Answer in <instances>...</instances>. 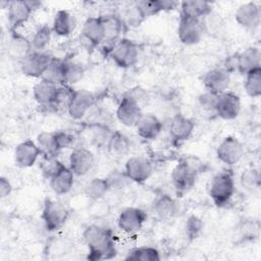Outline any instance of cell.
Wrapping results in <instances>:
<instances>
[{
    "label": "cell",
    "mask_w": 261,
    "mask_h": 261,
    "mask_svg": "<svg viewBox=\"0 0 261 261\" xmlns=\"http://www.w3.org/2000/svg\"><path fill=\"white\" fill-rule=\"evenodd\" d=\"M82 38L92 48L99 47L105 41V27L102 15L90 16L84 21Z\"/></svg>",
    "instance_id": "cell-15"
},
{
    "label": "cell",
    "mask_w": 261,
    "mask_h": 261,
    "mask_svg": "<svg viewBox=\"0 0 261 261\" xmlns=\"http://www.w3.org/2000/svg\"><path fill=\"white\" fill-rule=\"evenodd\" d=\"M29 6L33 9V11L37 10L38 8H40L42 6V2L40 1H36V0H27Z\"/></svg>",
    "instance_id": "cell-49"
},
{
    "label": "cell",
    "mask_w": 261,
    "mask_h": 261,
    "mask_svg": "<svg viewBox=\"0 0 261 261\" xmlns=\"http://www.w3.org/2000/svg\"><path fill=\"white\" fill-rule=\"evenodd\" d=\"M85 66L73 60H65L63 65V85L72 86L81 82L85 75Z\"/></svg>",
    "instance_id": "cell-32"
},
{
    "label": "cell",
    "mask_w": 261,
    "mask_h": 261,
    "mask_svg": "<svg viewBox=\"0 0 261 261\" xmlns=\"http://www.w3.org/2000/svg\"><path fill=\"white\" fill-rule=\"evenodd\" d=\"M68 167L76 176L86 175L95 164L93 152L85 147L74 148L68 158Z\"/></svg>",
    "instance_id": "cell-17"
},
{
    "label": "cell",
    "mask_w": 261,
    "mask_h": 261,
    "mask_svg": "<svg viewBox=\"0 0 261 261\" xmlns=\"http://www.w3.org/2000/svg\"><path fill=\"white\" fill-rule=\"evenodd\" d=\"M135 127L139 137L146 141H153L161 134L163 123L156 115L143 113Z\"/></svg>",
    "instance_id": "cell-22"
},
{
    "label": "cell",
    "mask_w": 261,
    "mask_h": 261,
    "mask_svg": "<svg viewBox=\"0 0 261 261\" xmlns=\"http://www.w3.org/2000/svg\"><path fill=\"white\" fill-rule=\"evenodd\" d=\"M236 21L244 29L254 31L261 20V9L257 2L250 1L240 5L234 13Z\"/></svg>",
    "instance_id": "cell-16"
},
{
    "label": "cell",
    "mask_w": 261,
    "mask_h": 261,
    "mask_svg": "<svg viewBox=\"0 0 261 261\" xmlns=\"http://www.w3.org/2000/svg\"><path fill=\"white\" fill-rule=\"evenodd\" d=\"M147 218L145 210L138 207H126L120 211L117 217V226L125 233H134L143 227Z\"/></svg>",
    "instance_id": "cell-9"
},
{
    "label": "cell",
    "mask_w": 261,
    "mask_h": 261,
    "mask_svg": "<svg viewBox=\"0 0 261 261\" xmlns=\"http://www.w3.org/2000/svg\"><path fill=\"white\" fill-rule=\"evenodd\" d=\"M33 46L31 40L24 37L17 31L10 32V37L8 41V53L11 57L22 60L33 51Z\"/></svg>",
    "instance_id": "cell-26"
},
{
    "label": "cell",
    "mask_w": 261,
    "mask_h": 261,
    "mask_svg": "<svg viewBox=\"0 0 261 261\" xmlns=\"http://www.w3.org/2000/svg\"><path fill=\"white\" fill-rule=\"evenodd\" d=\"M179 16L202 19L212 13L213 7L210 2L201 0H185L179 3Z\"/></svg>",
    "instance_id": "cell-23"
},
{
    "label": "cell",
    "mask_w": 261,
    "mask_h": 261,
    "mask_svg": "<svg viewBox=\"0 0 261 261\" xmlns=\"http://www.w3.org/2000/svg\"><path fill=\"white\" fill-rule=\"evenodd\" d=\"M63 65L64 59L53 56L50 64L48 65L45 73L41 79L49 81L57 86L63 85Z\"/></svg>",
    "instance_id": "cell-37"
},
{
    "label": "cell",
    "mask_w": 261,
    "mask_h": 261,
    "mask_svg": "<svg viewBox=\"0 0 261 261\" xmlns=\"http://www.w3.org/2000/svg\"><path fill=\"white\" fill-rule=\"evenodd\" d=\"M207 92L219 95L225 92L230 83V73L223 67H215L208 70L202 80Z\"/></svg>",
    "instance_id": "cell-18"
},
{
    "label": "cell",
    "mask_w": 261,
    "mask_h": 261,
    "mask_svg": "<svg viewBox=\"0 0 261 261\" xmlns=\"http://www.w3.org/2000/svg\"><path fill=\"white\" fill-rule=\"evenodd\" d=\"M143 115L142 106L127 94L120 99L116 108V118L127 127H134Z\"/></svg>",
    "instance_id": "cell-10"
},
{
    "label": "cell",
    "mask_w": 261,
    "mask_h": 261,
    "mask_svg": "<svg viewBox=\"0 0 261 261\" xmlns=\"http://www.w3.org/2000/svg\"><path fill=\"white\" fill-rule=\"evenodd\" d=\"M125 94H127L128 96H130L134 100H136L140 105H142V103L147 100L148 95L146 93V91L140 87H136L133 89H129Z\"/></svg>",
    "instance_id": "cell-47"
},
{
    "label": "cell",
    "mask_w": 261,
    "mask_h": 261,
    "mask_svg": "<svg viewBox=\"0 0 261 261\" xmlns=\"http://www.w3.org/2000/svg\"><path fill=\"white\" fill-rule=\"evenodd\" d=\"M52 58L53 56L45 51L33 50L28 56L20 60L21 72L30 77L41 79Z\"/></svg>",
    "instance_id": "cell-7"
},
{
    "label": "cell",
    "mask_w": 261,
    "mask_h": 261,
    "mask_svg": "<svg viewBox=\"0 0 261 261\" xmlns=\"http://www.w3.org/2000/svg\"><path fill=\"white\" fill-rule=\"evenodd\" d=\"M38 146L43 152L44 156H57L59 153L56 148L54 132H42L37 136Z\"/></svg>",
    "instance_id": "cell-39"
},
{
    "label": "cell",
    "mask_w": 261,
    "mask_h": 261,
    "mask_svg": "<svg viewBox=\"0 0 261 261\" xmlns=\"http://www.w3.org/2000/svg\"><path fill=\"white\" fill-rule=\"evenodd\" d=\"M74 176L71 169L64 164L60 170L49 179L51 190L59 196L69 193L73 187Z\"/></svg>",
    "instance_id": "cell-25"
},
{
    "label": "cell",
    "mask_w": 261,
    "mask_h": 261,
    "mask_svg": "<svg viewBox=\"0 0 261 261\" xmlns=\"http://www.w3.org/2000/svg\"><path fill=\"white\" fill-rule=\"evenodd\" d=\"M217 96L215 94H212L210 92H205L203 94H201L198 98L199 104L201 106V108L204 111L207 112H212L213 114H215V104H216V100H217Z\"/></svg>",
    "instance_id": "cell-45"
},
{
    "label": "cell",
    "mask_w": 261,
    "mask_h": 261,
    "mask_svg": "<svg viewBox=\"0 0 261 261\" xmlns=\"http://www.w3.org/2000/svg\"><path fill=\"white\" fill-rule=\"evenodd\" d=\"M43 161L41 162V169L43 175L50 179L55 173H57L60 168L64 165L60 160L57 159V156H42Z\"/></svg>",
    "instance_id": "cell-42"
},
{
    "label": "cell",
    "mask_w": 261,
    "mask_h": 261,
    "mask_svg": "<svg viewBox=\"0 0 261 261\" xmlns=\"http://www.w3.org/2000/svg\"><path fill=\"white\" fill-rule=\"evenodd\" d=\"M54 137L58 152L67 148H71L75 142V137L69 132L65 130H55Z\"/></svg>",
    "instance_id": "cell-44"
},
{
    "label": "cell",
    "mask_w": 261,
    "mask_h": 261,
    "mask_svg": "<svg viewBox=\"0 0 261 261\" xmlns=\"http://www.w3.org/2000/svg\"><path fill=\"white\" fill-rule=\"evenodd\" d=\"M57 89V85L44 79H40V81L36 83L33 88L34 99L40 106L51 109Z\"/></svg>",
    "instance_id": "cell-24"
},
{
    "label": "cell",
    "mask_w": 261,
    "mask_h": 261,
    "mask_svg": "<svg viewBox=\"0 0 261 261\" xmlns=\"http://www.w3.org/2000/svg\"><path fill=\"white\" fill-rule=\"evenodd\" d=\"M195 121L182 114H176L169 122V136L174 145H179L189 140L195 129Z\"/></svg>",
    "instance_id": "cell-19"
},
{
    "label": "cell",
    "mask_w": 261,
    "mask_h": 261,
    "mask_svg": "<svg viewBox=\"0 0 261 261\" xmlns=\"http://www.w3.org/2000/svg\"><path fill=\"white\" fill-rule=\"evenodd\" d=\"M11 192H12V185L10 180L5 176H1L0 177V197L6 198L11 194Z\"/></svg>",
    "instance_id": "cell-48"
},
{
    "label": "cell",
    "mask_w": 261,
    "mask_h": 261,
    "mask_svg": "<svg viewBox=\"0 0 261 261\" xmlns=\"http://www.w3.org/2000/svg\"><path fill=\"white\" fill-rule=\"evenodd\" d=\"M83 239L88 247L90 260H108L117 254L113 231L108 227L91 224L85 228Z\"/></svg>",
    "instance_id": "cell-1"
},
{
    "label": "cell",
    "mask_w": 261,
    "mask_h": 261,
    "mask_svg": "<svg viewBox=\"0 0 261 261\" xmlns=\"http://www.w3.org/2000/svg\"><path fill=\"white\" fill-rule=\"evenodd\" d=\"M13 155L16 166L20 168H29L43 156V152L36 142L28 139L16 145Z\"/></svg>",
    "instance_id": "cell-13"
},
{
    "label": "cell",
    "mask_w": 261,
    "mask_h": 261,
    "mask_svg": "<svg viewBox=\"0 0 261 261\" xmlns=\"http://www.w3.org/2000/svg\"><path fill=\"white\" fill-rule=\"evenodd\" d=\"M153 166L149 159L143 156L129 157L124 164V173L130 181L145 182L152 174Z\"/></svg>",
    "instance_id": "cell-14"
},
{
    "label": "cell",
    "mask_w": 261,
    "mask_h": 261,
    "mask_svg": "<svg viewBox=\"0 0 261 261\" xmlns=\"http://www.w3.org/2000/svg\"><path fill=\"white\" fill-rule=\"evenodd\" d=\"M102 17L105 27V41L116 42L121 39V34L126 27L122 18L116 14H106Z\"/></svg>",
    "instance_id": "cell-30"
},
{
    "label": "cell",
    "mask_w": 261,
    "mask_h": 261,
    "mask_svg": "<svg viewBox=\"0 0 261 261\" xmlns=\"http://www.w3.org/2000/svg\"><path fill=\"white\" fill-rule=\"evenodd\" d=\"M152 209L158 218L169 219L176 214L177 203L170 195L161 194L155 199Z\"/></svg>",
    "instance_id": "cell-29"
},
{
    "label": "cell",
    "mask_w": 261,
    "mask_h": 261,
    "mask_svg": "<svg viewBox=\"0 0 261 261\" xmlns=\"http://www.w3.org/2000/svg\"><path fill=\"white\" fill-rule=\"evenodd\" d=\"M96 95L86 89H79L74 91L71 102L67 108V113L72 119H82L96 104Z\"/></svg>",
    "instance_id": "cell-11"
},
{
    "label": "cell",
    "mask_w": 261,
    "mask_h": 261,
    "mask_svg": "<svg viewBox=\"0 0 261 261\" xmlns=\"http://www.w3.org/2000/svg\"><path fill=\"white\" fill-rule=\"evenodd\" d=\"M199 172L200 164L191 161L189 158L180 160L173 167L171 171V182L178 197H182L194 188Z\"/></svg>",
    "instance_id": "cell-2"
},
{
    "label": "cell",
    "mask_w": 261,
    "mask_h": 261,
    "mask_svg": "<svg viewBox=\"0 0 261 261\" xmlns=\"http://www.w3.org/2000/svg\"><path fill=\"white\" fill-rule=\"evenodd\" d=\"M207 32L205 18H189L179 16L177 25V37L180 43L187 46L198 44Z\"/></svg>",
    "instance_id": "cell-5"
},
{
    "label": "cell",
    "mask_w": 261,
    "mask_h": 261,
    "mask_svg": "<svg viewBox=\"0 0 261 261\" xmlns=\"http://www.w3.org/2000/svg\"><path fill=\"white\" fill-rule=\"evenodd\" d=\"M145 19H146V17L144 15V13L142 12V10L139 8V6L136 3L125 11L124 17L122 18L125 25L130 27V28L140 27L144 22Z\"/></svg>",
    "instance_id": "cell-43"
},
{
    "label": "cell",
    "mask_w": 261,
    "mask_h": 261,
    "mask_svg": "<svg viewBox=\"0 0 261 261\" xmlns=\"http://www.w3.org/2000/svg\"><path fill=\"white\" fill-rule=\"evenodd\" d=\"M244 79V89L251 98H258L261 96V67H257L248 73Z\"/></svg>",
    "instance_id": "cell-35"
},
{
    "label": "cell",
    "mask_w": 261,
    "mask_h": 261,
    "mask_svg": "<svg viewBox=\"0 0 261 261\" xmlns=\"http://www.w3.org/2000/svg\"><path fill=\"white\" fill-rule=\"evenodd\" d=\"M204 227V222L203 220L197 216V215H190L185 224V231L188 240L190 242H193L196 240L202 232Z\"/></svg>",
    "instance_id": "cell-41"
},
{
    "label": "cell",
    "mask_w": 261,
    "mask_h": 261,
    "mask_svg": "<svg viewBox=\"0 0 261 261\" xmlns=\"http://www.w3.org/2000/svg\"><path fill=\"white\" fill-rule=\"evenodd\" d=\"M52 28L48 24H43L39 27L33 35L31 40L33 49L35 51H44L46 47L49 45L52 38Z\"/></svg>",
    "instance_id": "cell-38"
},
{
    "label": "cell",
    "mask_w": 261,
    "mask_h": 261,
    "mask_svg": "<svg viewBox=\"0 0 261 261\" xmlns=\"http://www.w3.org/2000/svg\"><path fill=\"white\" fill-rule=\"evenodd\" d=\"M240 112L241 99L236 93L225 91L217 96L215 115L224 120H232L239 116Z\"/></svg>",
    "instance_id": "cell-12"
},
{
    "label": "cell",
    "mask_w": 261,
    "mask_h": 261,
    "mask_svg": "<svg viewBox=\"0 0 261 261\" xmlns=\"http://www.w3.org/2000/svg\"><path fill=\"white\" fill-rule=\"evenodd\" d=\"M106 178L108 180L110 190H112V189H122L125 186L126 181L129 180L128 177L125 175L124 171L123 172L114 171L111 174H109Z\"/></svg>",
    "instance_id": "cell-46"
},
{
    "label": "cell",
    "mask_w": 261,
    "mask_h": 261,
    "mask_svg": "<svg viewBox=\"0 0 261 261\" xmlns=\"http://www.w3.org/2000/svg\"><path fill=\"white\" fill-rule=\"evenodd\" d=\"M74 89L68 85H60L58 86L53 104L51 106V110L59 111V110H66L71 102V99L74 94Z\"/></svg>",
    "instance_id": "cell-36"
},
{
    "label": "cell",
    "mask_w": 261,
    "mask_h": 261,
    "mask_svg": "<svg viewBox=\"0 0 261 261\" xmlns=\"http://www.w3.org/2000/svg\"><path fill=\"white\" fill-rule=\"evenodd\" d=\"M110 190L106 177H94L85 187L84 194L91 201L102 200Z\"/></svg>",
    "instance_id": "cell-31"
},
{
    "label": "cell",
    "mask_w": 261,
    "mask_h": 261,
    "mask_svg": "<svg viewBox=\"0 0 261 261\" xmlns=\"http://www.w3.org/2000/svg\"><path fill=\"white\" fill-rule=\"evenodd\" d=\"M234 179L228 170L216 173L209 184V196L215 206L221 208L226 206L234 194Z\"/></svg>",
    "instance_id": "cell-3"
},
{
    "label": "cell",
    "mask_w": 261,
    "mask_h": 261,
    "mask_svg": "<svg viewBox=\"0 0 261 261\" xmlns=\"http://www.w3.org/2000/svg\"><path fill=\"white\" fill-rule=\"evenodd\" d=\"M76 20L75 17L65 9L58 10L53 18L52 31L53 34L59 37L69 36L75 29Z\"/></svg>",
    "instance_id": "cell-27"
},
{
    "label": "cell",
    "mask_w": 261,
    "mask_h": 261,
    "mask_svg": "<svg viewBox=\"0 0 261 261\" xmlns=\"http://www.w3.org/2000/svg\"><path fill=\"white\" fill-rule=\"evenodd\" d=\"M124 259L139 261H159L161 259V256L160 252L154 247L140 246L129 250Z\"/></svg>",
    "instance_id": "cell-34"
},
{
    "label": "cell",
    "mask_w": 261,
    "mask_h": 261,
    "mask_svg": "<svg viewBox=\"0 0 261 261\" xmlns=\"http://www.w3.org/2000/svg\"><path fill=\"white\" fill-rule=\"evenodd\" d=\"M33 9L29 6L27 0L9 1L7 7V19L10 27V32L17 31L31 17Z\"/></svg>",
    "instance_id": "cell-20"
},
{
    "label": "cell",
    "mask_w": 261,
    "mask_h": 261,
    "mask_svg": "<svg viewBox=\"0 0 261 261\" xmlns=\"http://www.w3.org/2000/svg\"><path fill=\"white\" fill-rule=\"evenodd\" d=\"M69 217V210L62 203L46 198L43 203L41 218L48 231H56L61 228Z\"/></svg>",
    "instance_id": "cell-4"
},
{
    "label": "cell",
    "mask_w": 261,
    "mask_h": 261,
    "mask_svg": "<svg viewBox=\"0 0 261 261\" xmlns=\"http://www.w3.org/2000/svg\"><path fill=\"white\" fill-rule=\"evenodd\" d=\"M245 154V148L242 142L233 137H225L216 149V156L222 163L231 166L241 161Z\"/></svg>",
    "instance_id": "cell-8"
},
{
    "label": "cell",
    "mask_w": 261,
    "mask_h": 261,
    "mask_svg": "<svg viewBox=\"0 0 261 261\" xmlns=\"http://www.w3.org/2000/svg\"><path fill=\"white\" fill-rule=\"evenodd\" d=\"M241 186L248 192L253 193L260 187V173L256 168H248L244 170L240 176Z\"/></svg>",
    "instance_id": "cell-40"
},
{
    "label": "cell",
    "mask_w": 261,
    "mask_h": 261,
    "mask_svg": "<svg viewBox=\"0 0 261 261\" xmlns=\"http://www.w3.org/2000/svg\"><path fill=\"white\" fill-rule=\"evenodd\" d=\"M139 8L144 13L145 17L154 16L161 11H169L175 9L179 2L173 0H142L136 2Z\"/></svg>",
    "instance_id": "cell-28"
},
{
    "label": "cell",
    "mask_w": 261,
    "mask_h": 261,
    "mask_svg": "<svg viewBox=\"0 0 261 261\" xmlns=\"http://www.w3.org/2000/svg\"><path fill=\"white\" fill-rule=\"evenodd\" d=\"M109 57L121 68L134 66L139 59V46L127 38L119 39L113 46Z\"/></svg>",
    "instance_id": "cell-6"
},
{
    "label": "cell",
    "mask_w": 261,
    "mask_h": 261,
    "mask_svg": "<svg viewBox=\"0 0 261 261\" xmlns=\"http://www.w3.org/2000/svg\"><path fill=\"white\" fill-rule=\"evenodd\" d=\"M236 70L245 75L249 71L261 67V53L258 47L251 46L234 55Z\"/></svg>",
    "instance_id": "cell-21"
},
{
    "label": "cell",
    "mask_w": 261,
    "mask_h": 261,
    "mask_svg": "<svg viewBox=\"0 0 261 261\" xmlns=\"http://www.w3.org/2000/svg\"><path fill=\"white\" fill-rule=\"evenodd\" d=\"M109 151L115 155H124L130 149L129 139L119 130H113L107 142Z\"/></svg>",
    "instance_id": "cell-33"
}]
</instances>
